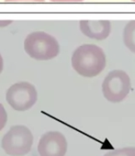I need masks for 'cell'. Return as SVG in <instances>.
Here are the masks:
<instances>
[{
    "instance_id": "7",
    "label": "cell",
    "mask_w": 135,
    "mask_h": 156,
    "mask_svg": "<svg viewBox=\"0 0 135 156\" xmlns=\"http://www.w3.org/2000/svg\"><path fill=\"white\" fill-rule=\"evenodd\" d=\"M79 27L85 36L97 41L107 39L111 30L108 20H81Z\"/></svg>"
},
{
    "instance_id": "5",
    "label": "cell",
    "mask_w": 135,
    "mask_h": 156,
    "mask_svg": "<svg viewBox=\"0 0 135 156\" xmlns=\"http://www.w3.org/2000/svg\"><path fill=\"white\" fill-rule=\"evenodd\" d=\"M38 98L35 87L28 82H19L11 86L6 94L9 106L17 111H26L32 108Z\"/></svg>"
},
{
    "instance_id": "12",
    "label": "cell",
    "mask_w": 135,
    "mask_h": 156,
    "mask_svg": "<svg viewBox=\"0 0 135 156\" xmlns=\"http://www.w3.org/2000/svg\"><path fill=\"white\" fill-rule=\"evenodd\" d=\"M51 1L56 3H76V2H82L84 0H51Z\"/></svg>"
},
{
    "instance_id": "1",
    "label": "cell",
    "mask_w": 135,
    "mask_h": 156,
    "mask_svg": "<svg viewBox=\"0 0 135 156\" xmlns=\"http://www.w3.org/2000/svg\"><path fill=\"white\" fill-rule=\"evenodd\" d=\"M74 70L84 77H95L106 67L104 51L95 44H83L74 51L71 59Z\"/></svg>"
},
{
    "instance_id": "10",
    "label": "cell",
    "mask_w": 135,
    "mask_h": 156,
    "mask_svg": "<svg viewBox=\"0 0 135 156\" xmlns=\"http://www.w3.org/2000/svg\"><path fill=\"white\" fill-rule=\"evenodd\" d=\"M7 121H8L7 111L3 107V105L0 103V130H2L4 129V127L7 124Z\"/></svg>"
},
{
    "instance_id": "13",
    "label": "cell",
    "mask_w": 135,
    "mask_h": 156,
    "mask_svg": "<svg viewBox=\"0 0 135 156\" xmlns=\"http://www.w3.org/2000/svg\"><path fill=\"white\" fill-rule=\"evenodd\" d=\"M3 68H4V62H3V58H2L1 54H0V73H2Z\"/></svg>"
},
{
    "instance_id": "8",
    "label": "cell",
    "mask_w": 135,
    "mask_h": 156,
    "mask_svg": "<svg viewBox=\"0 0 135 156\" xmlns=\"http://www.w3.org/2000/svg\"><path fill=\"white\" fill-rule=\"evenodd\" d=\"M123 41L125 46L135 53V20L127 23L123 30Z\"/></svg>"
},
{
    "instance_id": "14",
    "label": "cell",
    "mask_w": 135,
    "mask_h": 156,
    "mask_svg": "<svg viewBox=\"0 0 135 156\" xmlns=\"http://www.w3.org/2000/svg\"><path fill=\"white\" fill-rule=\"evenodd\" d=\"M132 1H134V2H135V0H132Z\"/></svg>"
},
{
    "instance_id": "6",
    "label": "cell",
    "mask_w": 135,
    "mask_h": 156,
    "mask_svg": "<svg viewBox=\"0 0 135 156\" xmlns=\"http://www.w3.org/2000/svg\"><path fill=\"white\" fill-rule=\"evenodd\" d=\"M66 151V139L59 131H48L39 140L38 152L40 156H64Z\"/></svg>"
},
{
    "instance_id": "3",
    "label": "cell",
    "mask_w": 135,
    "mask_h": 156,
    "mask_svg": "<svg viewBox=\"0 0 135 156\" xmlns=\"http://www.w3.org/2000/svg\"><path fill=\"white\" fill-rule=\"evenodd\" d=\"M33 144V135L24 125L12 126L1 140V147L11 156H23L30 152Z\"/></svg>"
},
{
    "instance_id": "11",
    "label": "cell",
    "mask_w": 135,
    "mask_h": 156,
    "mask_svg": "<svg viewBox=\"0 0 135 156\" xmlns=\"http://www.w3.org/2000/svg\"><path fill=\"white\" fill-rule=\"evenodd\" d=\"M6 2H35V3H40V2H44V0H5Z\"/></svg>"
},
{
    "instance_id": "2",
    "label": "cell",
    "mask_w": 135,
    "mask_h": 156,
    "mask_svg": "<svg viewBox=\"0 0 135 156\" xmlns=\"http://www.w3.org/2000/svg\"><path fill=\"white\" fill-rule=\"evenodd\" d=\"M24 50L30 57L35 60L48 61L59 54L60 45L53 36L44 31H34L26 37Z\"/></svg>"
},
{
    "instance_id": "4",
    "label": "cell",
    "mask_w": 135,
    "mask_h": 156,
    "mask_svg": "<svg viewBox=\"0 0 135 156\" xmlns=\"http://www.w3.org/2000/svg\"><path fill=\"white\" fill-rule=\"evenodd\" d=\"M130 91V78L122 70H113L105 77L102 84L104 98L111 103L121 102Z\"/></svg>"
},
{
    "instance_id": "9",
    "label": "cell",
    "mask_w": 135,
    "mask_h": 156,
    "mask_svg": "<svg viewBox=\"0 0 135 156\" xmlns=\"http://www.w3.org/2000/svg\"><path fill=\"white\" fill-rule=\"evenodd\" d=\"M104 156H135V147H125L106 153Z\"/></svg>"
}]
</instances>
